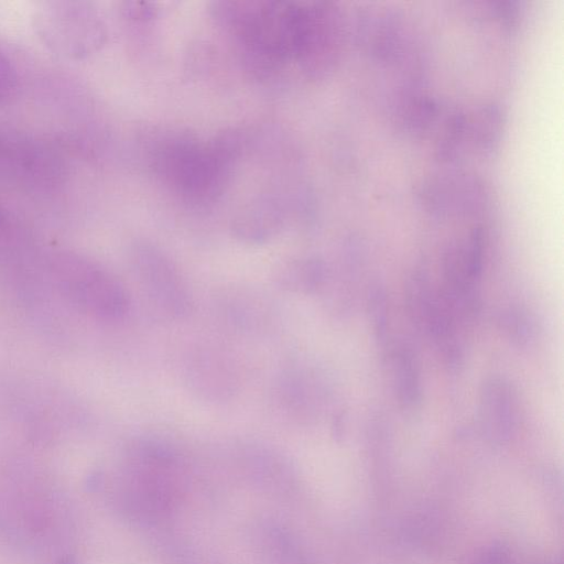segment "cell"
Returning a JSON list of instances; mask_svg holds the SVG:
<instances>
[{"label":"cell","mask_w":564,"mask_h":564,"mask_svg":"<svg viewBox=\"0 0 564 564\" xmlns=\"http://www.w3.org/2000/svg\"><path fill=\"white\" fill-rule=\"evenodd\" d=\"M42 41L55 53L80 58L98 51L107 37L102 18L84 2H53L35 17Z\"/></svg>","instance_id":"obj_3"},{"label":"cell","mask_w":564,"mask_h":564,"mask_svg":"<svg viewBox=\"0 0 564 564\" xmlns=\"http://www.w3.org/2000/svg\"><path fill=\"white\" fill-rule=\"evenodd\" d=\"M58 278L68 294L90 314L117 319L129 310L123 285L98 265L80 259L62 260Z\"/></svg>","instance_id":"obj_5"},{"label":"cell","mask_w":564,"mask_h":564,"mask_svg":"<svg viewBox=\"0 0 564 564\" xmlns=\"http://www.w3.org/2000/svg\"><path fill=\"white\" fill-rule=\"evenodd\" d=\"M243 143V133L235 130L208 143L187 133L164 134L154 140L150 167L184 203L206 206L224 193Z\"/></svg>","instance_id":"obj_2"},{"label":"cell","mask_w":564,"mask_h":564,"mask_svg":"<svg viewBox=\"0 0 564 564\" xmlns=\"http://www.w3.org/2000/svg\"><path fill=\"white\" fill-rule=\"evenodd\" d=\"M188 382L206 398L225 399L235 390V377L223 356L212 351L198 352L187 365Z\"/></svg>","instance_id":"obj_8"},{"label":"cell","mask_w":564,"mask_h":564,"mask_svg":"<svg viewBox=\"0 0 564 564\" xmlns=\"http://www.w3.org/2000/svg\"><path fill=\"white\" fill-rule=\"evenodd\" d=\"M217 24L236 44L245 68L258 79H270L297 65L307 15V2L230 1L212 9Z\"/></svg>","instance_id":"obj_1"},{"label":"cell","mask_w":564,"mask_h":564,"mask_svg":"<svg viewBox=\"0 0 564 564\" xmlns=\"http://www.w3.org/2000/svg\"><path fill=\"white\" fill-rule=\"evenodd\" d=\"M17 84L14 68L10 62L0 53V98L9 96Z\"/></svg>","instance_id":"obj_13"},{"label":"cell","mask_w":564,"mask_h":564,"mask_svg":"<svg viewBox=\"0 0 564 564\" xmlns=\"http://www.w3.org/2000/svg\"><path fill=\"white\" fill-rule=\"evenodd\" d=\"M326 279V265L315 257L290 260L274 273L279 288L294 293H314L325 284Z\"/></svg>","instance_id":"obj_9"},{"label":"cell","mask_w":564,"mask_h":564,"mask_svg":"<svg viewBox=\"0 0 564 564\" xmlns=\"http://www.w3.org/2000/svg\"><path fill=\"white\" fill-rule=\"evenodd\" d=\"M518 420V399L506 379H486L480 390V422L492 437L507 438Z\"/></svg>","instance_id":"obj_7"},{"label":"cell","mask_w":564,"mask_h":564,"mask_svg":"<svg viewBox=\"0 0 564 564\" xmlns=\"http://www.w3.org/2000/svg\"><path fill=\"white\" fill-rule=\"evenodd\" d=\"M503 323L510 338L518 345H527L534 336V324L527 312L510 308L503 315Z\"/></svg>","instance_id":"obj_11"},{"label":"cell","mask_w":564,"mask_h":564,"mask_svg":"<svg viewBox=\"0 0 564 564\" xmlns=\"http://www.w3.org/2000/svg\"><path fill=\"white\" fill-rule=\"evenodd\" d=\"M131 258L141 288L160 311L172 318H184L193 312L189 286L161 249L148 242L137 243Z\"/></svg>","instance_id":"obj_4"},{"label":"cell","mask_w":564,"mask_h":564,"mask_svg":"<svg viewBox=\"0 0 564 564\" xmlns=\"http://www.w3.org/2000/svg\"><path fill=\"white\" fill-rule=\"evenodd\" d=\"M274 392L282 411L301 421L317 416L326 393L323 380L301 365L289 366L278 376Z\"/></svg>","instance_id":"obj_6"},{"label":"cell","mask_w":564,"mask_h":564,"mask_svg":"<svg viewBox=\"0 0 564 564\" xmlns=\"http://www.w3.org/2000/svg\"><path fill=\"white\" fill-rule=\"evenodd\" d=\"M394 378L401 403L406 408H415L421 401L420 372L409 349L402 348L395 352Z\"/></svg>","instance_id":"obj_10"},{"label":"cell","mask_w":564,"mask_h":564,"mask_svg":"<svg viewBox=\"0 0 564 564\" xmlns=\"http://www.w3.org/2000/svg\"><path fill=\"white\" fill-rule=\"evenodd\" d=\"M371 314L378 337H383L387 327V306L386 294L381 288H377L371 293Z\"/></svg>","instance_id":"obj_12"}]
</instances>
